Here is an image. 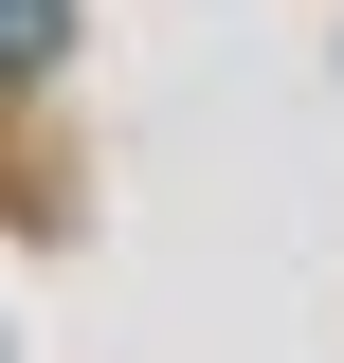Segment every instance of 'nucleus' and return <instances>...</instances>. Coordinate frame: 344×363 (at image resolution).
<instances>
[{"instance_id": "1", "label": "nucleus", "mask_w": 344, "mask_h": 363, "mask_svg": "<svg viewBox=\"0 0 344 363\" xmlns=\"http://www.w3.org/2000/svg\"><path fill=\"white\" fill-rule=\"evenodd\" d=\"M55 37H73V0H0V73H55Z\"/></svg>"}]
</instances>
